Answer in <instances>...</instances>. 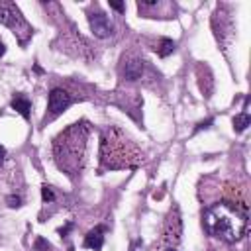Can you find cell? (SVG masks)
<instances>
[{"label":"cell","instance_id":"5bb4252c","mask_svg":"<svg viewBox=\"0 0 251 251\" xmlns=\"http://www.w3.org/2000/svg\"><path fill=\"white\" fill-rule=\"evenodd\" d=\"M6 202H8L10 208H18V206H22V198L16 196V194H10V196L6 198Z\"/></svg>","mask_w":251,"mask_h":251},{"label":"cell","instance_id":"6da1fadb","mask_svg":"<svg viewBox=\"0 0 251 251\" xmlns=\"http://www.w3.org/2000/svg\"><path fill=\"white\" fill-rule=\"evenodd\" d=\"M202 226L208 235L218 237L226 243H235L245 233L247 220L229 202H220V204L210 206L202 214Z\"/></svg>","mask_w":251,"mask_h":251},{"label":"cell","instance_id":"8fae6325","mask_svg":"<svg viewBox=\"0 0 251 251\" xmlns=\"http://www.w3.org/2000/svg\"><path fill=\"white\" fill-rule=\"evenodd\" d=\"M249 124H251V118H249L247 112H241V114H237V116L233 118V129H235L237 133H241L243 129H247Z\"/></svg>","mask_w":251,"mask_h":251},{"label":"cell","instance_id":"4fadbf2b","mask_svg":"<svg viewBox=\"0 0 251 251\" xmlns=\"http://www.w3.org/2000/svg\"><path fill=\"white\" fill-rule=\"evenodd\" d=\"M41 198H43V202H53V200H55V192H53V188L45 184V186L41 188Z\"/></svg>","mask_w":251,"mask_h":251},{"label":"cell","instance_id":"ffe728a7","mask_svg":"<svg viewBox=\"0 0 251 251\" xmlns=\"http://www.w3.org/2000/svg\"><path fill=\"white\" fill-rule=\"evenodd\" d=\"M4 53H6V47H4V43H2V41H0V57H2V55H4Z\"/></svg>","mask_w":251,"mask_h":251},{"label":"cell","instance_id":"30bf717a","mask_svg":"<svg viewBox=\"0 0 251 251\" xmlns=\"http://www.w3.org/2000/svg\"><path fill=\"white\" fill-rule=\"evenodd\" d=\"M12 108H14L18 114H22V118L29 120V114H31V102H29L25 96L16 94V96L12 98Z\"/></svg>","mask_w":251,"mask_h":251},{"label":"cell","instance_id":"ac0fdd59","mask_svg":"<svg viewBox=\"0 0 251 251\" xmlns=\"http://www.w3.org/2000/svg\"><path fill=\"white\" fill-rule=\"evenodd\" d=\"M71 227H73V224H67L65 227H61V229H59V233H61V235H65V233H67V231H69Z\"/></svg>","mask_w":251,"mask_h":251},{"label":"cell","instance_id":"7a4b0ae2","mask_svg":"<svg viewBox=\"0 0 251 251\" xmlns=\"http://www.w3.org/2000/svg\"><path fill=\"white\" fill-rule=\"evenodd\" d=\"M86 124H73L55 139V157L61 169L69 173H76L80 169L78 161H82L84 145H86Z\"/></svg>","mask_w":251,"mask_h":251},{"label":"cell","instance_id":"d6986e66","mask_svg":"<svg viewBox=\"0 0 251 251\" xmlns=\"http://www.w3.org/2000/svg\"><path fill=\"white\" fill-rule=\"evenodd\" d=\"M4 157H6V149H4V145H0V165L4 163Z\"/></svg>","mask_w":251,"mask_h":251},{"label":"cell","instance_id":"2e32d148","mask_svg":"<svg viewBox=\"0 0 251 251\" xmlns=\"http://www.w3.org/2000/svg\"><path fill=\"white\" fill-rule=\"evenodd\" d=\"M210 124H212V118H208L206 122H200V124H198V127L194 129V133H196V131H200V129H206V127H210Z\"/></svg>","mask_w":251,"mask_h":251},{"label":"cell","instance_id":"e0dca14e","mask_svg":"<svg viewBox=\"0 0 251 251\" xmlns=\"http://www.w3.org/2000/svg\"><path fill=\"white\" fill-rule=\"evenodd\" d=\"M110 8H114L116 12H124V8H126V6H124L122 2H110Z\"/></svg>","mask_w":251,"mask_h":251},{"label":"cell","instance_id":"7c38bea8","mask_svg":"<svg viewBox=\"0 0 251 251\" xmlns=\"http://www.w3.org/2000/svg\"><path fill=\"white\" fill-rule=\"evenodd\" d=\"M159 55L161 57H169L173 51H175V41L173 39H169V37H163L161 39V43H159Z\"/></svg>","mask_w":251,"mask_h":251},{"label":"cell","instance_id":"44dd1931","mask_svg":"<svg viewBox=\"0 0 251 251\" xmlns=\"http://www.w3.org/2000/svg\"><path fill=\"white\" fill-rule=\"evenodd\" d=\"M167 251H176V249H173V247H169V249H167Z\"/></svg>","mask_w":251,"mask_h":251},{"label":"cell","instance_id":"ba28073f","mask_svg":"<svg viewBox=\"0 0 251 251\" xmlns=\"http://www.w3.org/2000/svg\"><path fill=\"white\" fill-rule=\"evenodd\" d=\"M104 231H106L104 226H96L94 229H90V231L84 235V247L94 249V251H100L102 245H104Z\"/></svg>","mask_w":251,"mask_h":251},{"label":"cell","instance_id":"8992f818","mask_svg":"<svg viewBox=\"0 0 251 251\" xmlns=\"http://www.w3.org/2000/svg\"><path fill=\"white\" fill-rule=\"evenodd\" d=\"M88 25H90L92 33L96 37H100V39L112 35V24H110V20H108V16L104 12H92L88 16Z\"/></svg>","mask_w":251,"mask_h":251},{"label":"cell","instance_id":"5b68a950","mask_svg":"<svg viewBox=\"0 0 251 251\" xmlns=\"http://www.w3.org/2000/svg\"><path fill=\"white\" fill-rule=\"evenodd\" d=\"M73 104V96L63 90V88H53L49 92V100H47V110L51 116H59L61 112H65L69 106Z\"/></svg>","mask_w":251,"mask_h":251},{"label":"cell","instance_id":"9c48e42d","mask_svg":"<svg viewBox=\"0 0 251 251\" xmlns=\"http://www.w3.org/2000/svg\"><path fill=\"white\" fill-rule=\"evenodd\" d=\"M198 84H200L202 94L208 98V96L212 94V90H214V78H212V73H210L208 67H206V76H204V73H202V65L198 67Z\"/></svg>","mask_w":251,"mask_h":251},{"label":"cell","instance_id":"9a60e30c","mask_svg":"<svg viewBox=\"0 0 251 251\" xmlns=\"http://www.w3.org/2000/svg\"><path fill=\"white\" fill-rule=\"evenodd\" d=\"M49 247H51V245H49L43 237H37V239H35V251H49Z\"/></svg>","mask_w":251,"mask_h":251},{"label":"cell","instance_id":"277c9868","mask_svg":"<svg viewBox=\"0 0 251 251\" xmlns=\"http://www.w3.org/2000/svg\"><path fill=\"white\" fill-rule=\"evenodd\" d=\"M0 24L12 27L14 33H20V29H24L25 33H29V27H27L25 20L20 16V10L14 4H2L0 6Z\"/></svg>","mask_w":251,"mask_h":251},{"label":"cell","instance_id":"52a82bcc","mask_svg":"<svg viewBox=\"0 0 251 251\" xmlns=\"http://www.w3.org/2000/svg\"><path fill=\"white\" fill-rule=\"evenodd\" d=\"M143 67H145V61L143 59H139V57H127V59H124L122 71H124V76L127 80H137L143 75Z\"/></svg>","mask_w":251,"mask_h":251},{"label":"cell","instance_id":"3957f363","mask_svg":"<svg viewBox=\"0 0 251 251\" xmlns=\"http://www.w3.org/2000/svg\"><path fill=\"white\" fill-rule=\"evenodd\" d=\"M163 235H165V241L169 245H176L180 241V235H182V220H180V212H178V206H173L167 220H165V229H163Z\"/></svg>","mask_w":251,"mask_h":251}]
</instances>
